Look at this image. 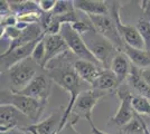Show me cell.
<instances>
[{"instance_id":"6da1fadb","label":"cell","mask_w":150,"mask_h":134,"mask_svg":"<svg viewBox=\"0 0 150 134\" xmlns=\"http://www.w3.org/2000/svg\"><path fill=\"white\" fill-rule=\"evenodd\" d=\"M69 51H66L65 54L61 55L59 57L53 59L50 62L47 66L45 67V69L47 70L48 77L53 82H55L57 85H59L63 89H65L69 94V102L67 107L65 109L64 116H63L62 123L59 125L58 131H61L65 124L69 121V117L72 109L74 106V103L79 95L81 94L83 91H86L90 88H84L83 84H86L83 82L80 76L77 75V73L74 69V62L71 63L69 60Z\"/></svg>"},{"instance_id":"7a4b0ae2","label":"cell","mask_w":150,"mask_h":134,"mask_svg":"<svg viewBox=\"0 0 150 134\" xmlns=\"http://www.w3.org/2000/svg\"><path fill=\"white\" fill-rule=\"evenodd\" d=\"M82 38L85 41L90 51L101 64V66L104 69H110L113 59L120 51L119 49L111 41H109L95 30L82 35Z\"/></svg>"},{"instance_id":"3957f363","label":"cell","mask_w":150,"mask_h":134,"mask_svg":"<svg viewBox=\"0 0 150 134\" xmlns=\"http://www.w3.org/2000/svg\"><path fill=\"white\" fill-rule=\"evenodd\" d=\"M1 105H13L33 122H37L42 115L45 104L29 96L21 95L13 91H1L0 96Z\"/></svg>"},{"instance_id":"277c9868","label":"cell","mask_w":150,"mask_h":134,"mask_svg":"<svg viewBox=\"0 0 150 134\" xmlns=\"http://www.w3.org/2000/svg\"><path fill=\"white\" fill-rule=\"evenodd\" d=\"M37 66L38 65L30 57L11 66L8 69L9 79L13 85L11 91L19 92L25 88L37 76V68H36Z\"/></svg>"},{"instance_id":"5b68a950","label":"cell","mask_w":150,"mask_h":134,"mask_svg":"<svg viewBox=\"0 0 150 134\" xmlns=\"http://www.w3.org/2000/svg\"><path fill=\"white\" fill-rule=\"evenodd\" d=\"M59 34L64 38V40L66 41L69 51L73 55H75L77 57V59L88 60V62H92L94 64L101 66V64L98 62V59L94 57V55L88 48V46L85 44V41L83 40L82 36L77 32H75L71 24H64V25H62Z\"/></svg>"},{"instance_id":"8992f818","label":"cell","mask_w":150,"mask_h":134,"mask_svg":"<svg viewBox=\"0 0 150 134\" xmlns=\"http://www.w3.org/2000/svg\"><path fill=\"white\" fill-rule=\"evenodd\" d=\"M90 19L93 24V27L95 32L103 36L109 41H111L120 51H123L125 44L121 38L118 30V27L115 24V20L112 17L111 13L109 15H102V16H88Z\"/></svg>"},{"instance_id":"52a82bcc","label":"cell","mask_w":150,"mask_h":134,"mask_svg":"<svg viewBox=\"0 0 150 134\" xmlns=\"http://www.w3.org/2000/svg\"><path fill=\"white\" fill-rule=\"evenodd\" d=\"M106 94H108L106 92H102V91H98V89L93 88L83 91L79 95V97L76 98L71 114L75 115L79 120L80 119H85L86 121L91 120L92 112H93L95 105Z\"/></svg>"},{"instance_id":"ba28073f","label":"cell","mask_w":150,"mask_h":134,"mask_svg":"<svg viewBox=\"0 0 150 134\" xmlns=\"http://www.w3.org/2000/svg\"><path fill=\"white\" fill-rule=\"evenodd\" d=\"M110 13L112 15V17L115 20V24L118 27V30L121 36V38L123 40L127 46H130L132 48H137V49H146V45L140 32H138L137 27L131 25H123L122 21L120 19L119 13V5L117 2H114V5L110 6Z\"/></svg>"},{"instance_id":"9c48e42d","label":"cell","mask_w":150,"mask_h":134,"mask_svg":"<svg viewBox=\"0 0 150 134\" xmlns=\"http://www.w3.org/2000/svg\"><path fill=\"white\" fill-rule=\"evenodd\" d=\"M28 116L21 113L13 105H1L0 106V131L1 133L8 132L13 128H25L29 126Z\"/></svg>"},{"instance_id":"30bf717a","label":"cell","mask_w":150,"mask_h":134,"mask_svg":"<svg viewBox=\"0 0 150 134\" xmlns=\"http://www.w3.org/2000/svg\"><path fill=\"white\" fill-rule=\"evenodd\" d=\"M118 96L120 98L121 105L117 111V113L110 119V121L115 125L123 128L133 120L136 114L132 107V98L134 95H132V93L128 88H120L118 89Z\"/></svg>"},{"instance_id":"8fae6325","label":"cell","mask_w":150,"mask_h":134,"mask_svg":"<svg viewBox=\"0 0 150 134\" xmlns=\"http://www.w3.org/2000/svg\"><path fill=\"white\" fill-rule=\"evenodd\" d=\"M17 93L21 94V95L29 96L31 98H35L46 105L48 102V97L50 95V83L45 75L39 74L25 88L19 91Z\"/></svg>"},{"instance_id":"7c38bea8","label":"cell","mask_w":150,"mask_h":134,"mask_svg":"<svg viewBox=\"0 0 150 134\" xmlns=\"http://www.w3.org/2000/svg\"><path fill=\"white\" fill-rule=\"evenodd\" d=\"M45 37V35H43L42 37L37 40H34L29 44H26L24 46H20L15 48L13 51H9V53H2L1 54V67L9 69L11 66L16 65L17 63L25 60L27 58L31 57V54L35 49L36 45Z\"/></svg>"},{"instance_id":"4fadbf2b","label":"cell","mask_w":150,"mask_h":134,"mask_svg":"<svg viewBox=\"0 0 150 134\" xmlns=\"http://www.w3.org/2000/svg\"><path fill=\"white\" fill-rule=\"evenodd\" d=\"M65 109L61 106L59 109H55L52 114L44 121L30 124L29 126L23 128L25 131H35L37 134H56L58 132L59 125L62 123Z\"/></svg>"},{"instance_id":"5bb4252c","label":"cell","mask_w":150,"mask_h":134,"mask_svg":"<svg viewBox=\"0 0 150 134\" xmlns=\"http://www.w3.org/2000/svg\"><path fill=\"white\" fill-rule=\"evenodd\" d=\"M44 41L45 47H46V55H45L44 64H43L42 68L45 69V67L47 66V64L50 62H52L55 58L59 57L61 55L65 54L69 49L66 41L61 36V34H58V35H46Z\"/></svg>"},{"instance_id":"9a60e30c","label":"cell","mask_w":150,"mask_h":134,"mask_svg":"<svg viewBox=\"0 0 150 134\" xmlns=\"http://www.w3.org/2000/svg\"><path fill=\"white\" fill-rule=\"evenodd\" d=\"M74 69L82 81L91 86L104 68L88 60L76 59L74 60Z\"/></svg>"},{"instance_id":"2e32d148","label":"cell","mask_w":150,"mask_h":134,"mask_svg":"<svg viewBox=\"0 0 150 134\" xmlns=\"http://www.w3.org/2000/svg\"><path fill=\"white\" fill-rule=\"evenodd\" d=\"M73 4L76 10L88 16H102L110 13V6L103 0H75Z\"/></svg>"},{"instance_id":"e0dca14e","label":"cell","mask_w":150,"mask_h":134,"mask_svg":"<svg viewBox=\"0 0 150 134\" xmlns=\"http://www.w3.org/2000/svg\"><path fill=\"white\" fill-rule=\"evenodd\" d=\"M131 67L132 64L130 59L127 57V55L123 51H119L113 59L110 69L115 74V76L119 79V83L121 84L125 78L129 77L130 72H131Z\"/></svg>"},{"instance_id":"ac0fdd59","label":"cell","mask_w":150,"mask_h":134,"mask_svg":"<svg viewBox=\"0 0 150 134\" xmlns=\"http://www.w3.org/2000/svg\"><path fill=\"white\" fill-rule=\"evenodd\" d=\"M120 85L118 77L111 69H103L99 77L94 81V83L91 85V88L102 91V92H109L118 88Z\"/></svg>"},{"instance_id":"d6986e66","label":"cell","mask_w":150,"mask_h":134,"mask_svg":"<svg viewBox=\"0 0 150 134\" xmlns=\"http://www.w3.org/2000/svg\"><path fill=\"white\" fill-rule=\"evenodd\" d=\"M123 53L127 55V57L130 59L132 65H134L138 68H149L150 67V51L146 49H137L132 48L130 46L125 45L123 48Z\"/></svg>"},{"instance_id":"ffe728a7","label":"cell","mask_w":150,"mask_h":134,"mask_svg":"<svg viewBox=\"0 0 150 134\" xmlns=\"http://www.w3.org/2000/svg\"><path fill=\"white\" fill-rule=\"evenodd\" d=\"M128 78H129L130 85L139 93V95L150 100V86L144 82V79L141 76L140 69L136 67L134 65H132L131 72H130V75Z\"/></svg>"},{"instance_id":"44dd1931","label":"cell","mask_w":150,"mask_h":134,"mask_svg":"<svg viewBox=\"0 0 150 134\" xmlns=\"http://www.w3.org/2000/svg\"><path fill=\"white\" fill-rule=\"evenodd\" d=\"M13 13L20 16L30 13H43L39 8L38 1L33 0H24V1H9Z\"/></svg>"},{"instance_id":"7402d4cb","label":"cell","mask_w":150,"mask_h":134,"mask_svg":"<svg viewBox=\"0 0 150 134\" xmlns=\"http://www.w3.org/2000/svg\"><path fill=\"white\" fill-rule=\"evenodd\" d=\"M137 29L144 39L146 51H150V13H144L138 21Z\"/></svg>"},{"instance_id":"603a6c76","label":"cell","mask_w":150,"mask_h":134,"mask_svg":"<svg viewBox=\"0 0 150 134\" xmlns=\"http://www.w3.org/2000/svg\"><path fill=\"white\" fill-rule=\"evenodd\" d=\"M132 107L134 109V112L139 115H150V100L140 95L133 96V98H132Z\"/></svg>"},{"instance_id":"cb8c5ba5","label":"cell","mask_w":150,"mask_h":134,"mask_svg":"<svg viewBox=\"0 0 150 134\" xmlns=\"http://www.w3.org/2000/svg\"><path fill=\"white\" fill-rule=\"evenodd\" d=\"M75 11L74 4L73 1H67V0H57L56 5L54 7L52 13L54 16H64L69 13Z\"/></svg>"},{"instance_id":"d4e9b609","label":"cell","mask_w":150,"mask_h":134,"mask_svg":"<svg viewBox=\"0 0 150 134\" xmlns=\"http://www.w3.org/2000/svg\"><path fill=\"white\" fill-rule=\"evenodd\" d=\"M72 27H73V29H74L75 32H77L81 36L88 32L95 30L93 27V24H92V21H91V19H90V17H88V15H86V17L84 19H80V17H79L77 21H75L74 24H72Z\"/></svg>"},{"instance_id":"484cf974","label":"cell","mask_w":150,"mask_h":134,"mask_svg":"<svg viewBox=\"0 0 150 134\" xmlns=\"http://www.w3.org/2000/svg\"><path fill=\"white\" fill-rule=\"evenodd\" d=\"M46 36V35H45ZM45 38V37H44ZM44 38L42 39L35 47V49L31 54V59L36 63V64L39 66V67H43V64H44V59H45V55H46V47H45V41Z\"/></svg>"},{"instance_id":"4316f807","label":"cell","mask_w":150,"mask_h":134,"mask_svg":"<svg viewBox=\"0 0 150 134\" xmlns=\"http://www.w3.org/2000/svg\"><path fill=\"white\" fill-rule=\"evenodd\" d=\"M77 121H79V119L75 115L71 114L69 117V121L65 124V126L61 131H58L56 134H80L75 128V124L77 123Z\"/></svg>"},{"instance_id":"83f0119b","label":"cell","mask_w":150,"mask_h":134,"mask_svg":"<svg viewBox=\"0 0 150 134\" xmlns=\"http://www.w3.org/2000/svg\"><path fill=\"white\" fill-rule=\"evenodd\" d=\"M17 24H18V17L15 13H11L5 18H1V32L8 27H15L17 26Z\"/></svg>"},{"instance_id":"f1b7e54d","label":"cell","mask_w":150,"mask_h":134,"mask_svg":"<svg viewBox=\"0 0 150 134\" xmlns=\"http://www.w3.org/2000/svg\"><path fill=\"white\" fill-rule=\"evenodd\" d=\"M38 5L43 13H52L56 5V0H39Z\"/></svg>"},{"instance_id":"f546056e","label":"cell","mask_w":150,"mask_h":134,"mask_svg":"<svg viewBox=\"0 0 150 134\" xmlns=\"http://www.w3.org/2000/svg\"><path fill=\"white\" fill-rule=\"evenodd\" d=\"M11 13H13V11H11V8H10V5H9V1L1 0L0 1V15H1V18H5V17L11 15Z\"/></svg>"},{"instance_id":"4dcf8cb0","label":"cell","mask_w":150,"mask_h":134,"mask_svg":"<svg viewBox=\"0 0 150 134\" xmlns=\"http://www.w3.org/2000/svg\"><path fill=\"white\" fill-rule=\"evenodd\" d=\"M141 76L144 79V82L150 86V67L149 68H144V69H140Z\"/></svg>"},{"instance_id":"1f68e13d","label":"cell","mask_w":150,"mask_h":134,"mask_svg":"<svg viewBox=\"0 0 150 134\" xmlns=\"http://www.w3.org/2000/svg\"><path fill=\"white\" fill-rule=\"evenodd\" d=\"M88 124H90V126H91V131H92V133H93V134H109V133L103 132V131H101V130H99V128H96V126L94 125L92 119H91V120H88Z\"/></svg>"},{"instance_id":"d6a6232c","label":"cell","mask_w":150,"mask_h":134,"mask_svg":"<svg viewBox=\"0 0 150 134\" xmlns=\"http://www.w3.org/2000/svg\"><path fill=\"white\" fill-rule=\"evenodd\" d=\"M141 8L144 10V13H150V0L141 1Z\"/></svg>"},{"instance_id":"836d02e7","label":"cell","mask_w":150,"mask_h":134,"mask_svg":"<svg viewBox=\"0 0 150 134\" xmlns=\"http://www.w3.org/2000/svg\"><path fill=\"white\" fill-rule=\"evenodd\" d=\"M29 132H27L23 128H13V130H10L8 132H5V133H1V134H28Z\"/></svg>"},{"instance_id":"e575fe53","label":"cell","mask_w":150,"mask_h":134,"mask_svg":"<svg viewBox=\"0 0 150 134\" xmlns=\"http://www.w3.org/2000/svg\"><path fill=\"white\" fill-rule=\"evenodd\" d=\"M144 134H150V131L148 130V128H147V125H146L144 122Z\"/></svg>"}]
</instances>
